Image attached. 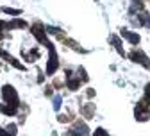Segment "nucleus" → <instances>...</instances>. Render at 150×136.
<instances>
[{
  "instance_id": "obj_1",
  "label": "nucleus",
  "mask_w": 150,
  "mask_h": 136,
  "mask_svg": "<svg viewBox=\"0 0 150 136\" xmlns=\"http://www.w3.org/2000/svg\"><path fill=\"white\" fill-rule=\"evenodd\" d=\"M2 95H4V100L6 102H9L11 106H18V93L14 91V88L13 86H4V91H2Z\"/></svg>"
},
{
  "instance_id": "obj_2",
  "label": "nucleus",
  "mask_w": 150,
  "mask_h": 136,
  "mask_svg": "<svg viewBox=\"0 0 150 136\" xmlns=\"http://www.w3.org/2000/svg\"><path fill=\"white\" fill-rule=\"evenodd\" d=\"M55 70H57V52H55L54 47H50V57H48V65H47V73L52 75Z\"/></svg>"
},
{
  "instance_id": "obj_3",
  "label": "nucleus",
  "mask_w": 150,
  "mask_h": 136,
  "mask_svg": "<svg viewBox=\"0 0 150 136\" xmlns=\"http://www.w3.org/2000/svg\"><path fill=\"white\" fill-rule=\"evenodd\" d=\"M32 32H34V36H36V38H38V40H40V41H41L43 45H47L48 48L52 47V45L48 43V40H47V36H45L47 32L43 31V27H41V23H36V25L32 27Z\"/></svg>"
},
{
  "instance_id": "obj_4",
  "label": "nucleus",
  "mask_w": 150,
  "mask_h": 136,
  "mask_svg": "<svg viewBox=\"0 0 150 136\" xmlns=\"http://www.w3.org/2000/svg\"><path fill=\"white\" fill-rule=\"evenodd\" d=\"M136 118H138V120H141V122L150 118V109L145 106V102L138 104V108H136Z\"/></svg>"
},
{
  "instance_id": "obj_5",
  "label": "nucleus",
  "mask_w": 150,
  "mask_h": 136,
  "mask_svg": "<svg viewBox=\"0 0 150 136\" xmlns=\"http://www.w3.org/2000/svg\"><path fill=\"white\" fill-rule=\"evenodd\" d=\"M130 59H132V61H136V63H141V65H146V56L141 52V50H132V52H130Z\"/></svg>"
},
{
  "instance_id": "obj_6",
  "label": "nucleus",
  "mask_w": 150,
  "mask_h": 136,
  "mask_svg": "<svg viewBox=\"0 0 150 136\" xmlns=\"http://www.w3.org/2000/svg\"><path fill=\"white\" fill-rule=\"evenodd\" d=\"M122 36L125 38V40H129L132 45H138L139 43V36L138 34H132V32H129V31H122Z\"/></svg>"
},
{
  "instance_id": "obj_7",
  "label": "nucleus",
  "mask_w": 150,
  "mask_h": 136,
  "mask_svg": "<svg viewBox=\"0 0 150 136\" xmlns=\"http://www.w3.org/2000/svg\"><path fill=\"white\" fill-rule=\"evenodd\" d=\"M0 111H2L4 115H14L18 111V106H6V104H0Z\"/></svg>"
},
{
  "instance_id": "obj_8",
  "label": "nucleus",
  "mask_w": 150,
  "mask_h": 136,
  "mask_svg": "<svg viewBox=\"0 0 150 136\" xmlns=\"http://www.w3.org/2000/svg\"><path fill=\"white\" fill-rule=\"evenodd\" d=\"M25 27V22L23 20H14L11 23H7V29H23Z\"/></svg>"
},
{
  "instance_id": "obj_9",
  "label": "nucleus",
  "mask_w": 150,
  "mask_h": 136,
  "mask_svg": "<svg viewBox=\"0 0 150 136\" xmlns=\"http://www.w3.org/2000/svg\"><path fill=\"white\" fill-rule=\"evenodd\" d=\"M82 115L86 116V118H89V116L93 115V104H88L86 108H82Z\"/></svg>"
},
{
  "instance_id": "obj_10",
  "label": "nucleus",
  "mask_w": 150,
  "mask_h": 136,
  "mask_svg": "<svg viewBox=\"0 0 150 136\" xmlns=\"http://www.w3.org/2000/svg\"><path fill=\"white\" fill-rule=\"evenodd\" d=\"M61 102H63L61 95H55V97H54V109H55V111H59V109H61Z\"/></svg>"
},
{
  "instance_id": "obj_11",
  "label": "nucleus",
  "mask_w": 150,
  "mask_h": 136,
  "mask_svg": "<svg viewBox=\"0 0 150 136\" xmlns=\"http://www.w3.org/2000/svg\"><path fill=\"white\" fill-rule=\"evenodd\" d=\"M48 34H54V36H61V31L59 29H55V27H47Z\"/></svg>"
},
{
  "instance_id": "obj_12",
  "label": "nucleus",
  "mask_w": 150,
  "mask_h": 136,
  "mask_svg": "<svg viewBox=\"0 0 150 136\" xmlns=\"http://www.w3.org/2000/svg\"><path fill=\"white\" fill-rule=\"evenodd\" d=\"M7 14H13V16H18V14H20V9H11V7H6L4 9Z\"/></svg>"
},
{
  "instance_id": "obj_13",
  "label": "nucleus",
  "mask_w": 150,
  "mask_h": 136,
  "mask_svg": "<svg viewBox=\"0 0 150 136\" xmlns=\"http://www.w3.org/2000/svg\"><path fill=\"white\" fill-rule=\"evenodd\" d=\"M7 132H9L11 136H14V134H16V125H14V124H9V125H7Z\"/></svg>"
},
{
  "instance_id": "obj_14",
  "label": "nucleus",
  "mask_w": 150,
  "mask_h": 136,
  "mask_svg": "<svg viewBox=\"0 0 150 136\" xmlns=\"http://www.w3.org/2000/svg\"><path fill=\"white\" fill-rule=\"evenodd\" d=\"M93 136H109V134H107V132H105L104 129H97V131H95V134H93Z\"/></svg>"
},
{
  "instance_id": "obj_15",
  "label": "nucleus",
  "mask_w": 150,
  "mask_h": 136,
  "mask_svg": "<svg viewBox=\"0 0 150 136\" xmlns=\"http://www.w3.org/2000/svg\"><path fill=\"white\" fill-rule=\"evenodd\" d=\"M145 100H146V102H150V84L146 86V93H145Z\"/></svg>"
},
{
  "instance_id": "obj_16",
  "label": "nucleus",
  "mask_w": 150,
  "mask_h": 136,
  "mask_svg": "<svg viewBox=\"0 0 150 136\" xmlns=\"http://www.w3.org/2000/svg\"><path fill=\"white\" fill-rule=\"evenodd\" d=\"M0 136H11V134H9V132H6L2 127H0Z\"/></svg>"
}]
</instances>
